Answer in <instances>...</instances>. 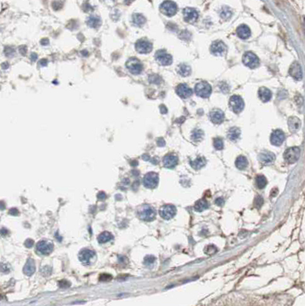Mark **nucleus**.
Masks as SVG:
<instances>
[{"mask_svg": "<svg viewBox=\"0 0 305 306\" xmlns=\"http://www.w3.org/2000/svg\"><path fill=\"white\" fill-rule=\"evenodd\" d=\"M137 214L140 220L144 222H151L155 220L157 212L152 206L149 204H143L137 208Z\"/></svg>", "mask_w": 305, "mask_h": 306, "instance_id": "1", "label": "nucleus"}, {"mask_svg": "<svg viewBox=\"0 0 305 306\" xmlns=\"http://www.w3.org/2000/svg\"><path fill=\"white\" fill-rule=\"evenodd\" d=\"M160 9L162 14L169 16V17H171V16H173L174 15H176V13L177 12L178 7H177V5L174 2L170 1V0H167V1H164L160 5Z\"/></svg>", "mask_w": 305, "mask_h": 306, "instance_id": "2", "label": "nucleus"}, {"mask_svg": "<svg viewBox=\"0 0 305 306\" xmlns=\"http://www.w3.org/2000/svg\"><path fill=\"white\" fill-rule=\"evenodd\" d=\"M79 260L85 265H90L96 260V253L94 251L89 250V249H84L80 251Z\"/></svg>", "mask_w": 305, "mask_h": 306, "instance_id": "3", "label": "nucleus"}, {"mask_svg": "<svg viewBox=\"0 0 305 306\" xmlns=\"http://www.w3.org/2000/svg\"><path fill=\"white\" fill-rule=\"evenodd\" d=\"M195 92L197 96L206 98L210 96L211 93H212V87L209 83L206 82V81H201L196 85Z\"/></svg>", "mask_w": 305, "mask_h": 306, "instance_id": "4", "label": "nucleus"}, {"mask_svg": "<svg viewBox=\"0 0 305 306\" xmlns=\"http://www.w3.org/2000/svg\"><path fill=\"white\" fill-rule=\"evenodd\" d=\"M301 155V150L298 147L287 149L284 153V158L288 163H294L298 160Z\"/></svg>", "mask_w": 305, "mask_h": 306, "instance_id": "5", "label": "nucleus"}, {"mask_svg": "<svg viewBox=\"0 0 305 306\" xmlns=\"http://www.w3.org/2000/svg\"><path fill=\"white\" fill-rule=\"evenodd\" d=\"M143 183L148 189L156 188L159 183V175L155 172H149L143 177Z\"/></svg>", "mask_w": 305, "mask_h": 306, "instance_id": "6", "label": "nucleus"}, {"mask_svg": "<svg viewBox=\"0 0 305 306\" xmlns=\"http://www.w3.org/2000/svg\"><path fill=\"white\" fill-rule=\"evenodd\" d=\"M126 66L128 71L133 75H140L143 69V64L137 58H131L127 61Z\"/></svg>", "mask_w": 305, "mask_h": 306, "instance_id": "7", "label": "nucleus"}, {"mask_svg": "<svg viewBox=\"0 0 305 306\" xmlns=\"http://www.w3.org/2000/svg\"><path fill=\"white\" fill-rule=\"evenodd\" d=\"M54 249V245L51 242L48 240H41L36 244V251L40 255H49Z\"/></svg>", "mask_w": 305, "mask_h": 306, "instance_id": "8", "label": "nucleus"}, {"mask_svg": "<svg viewBox=\"0 0 305 306\" xmlns=\"http://www.w3.org/2000/svg\"><path fill=\"white\" fill-rule=\"evenodd\" d=\"M242 61L244 65L250 68H257L260 64V61H259L258 56L251 51H248V52L244 53L242 58Z\"/></svg>", "mask_w": 305, "mask_h": 306, "instance_id": "9", "label": "nucleus"}, {"mask_svg": "<svg viewBox=\"0 0 305 306\" xmlns=\"http://www.w3.org/2000/svg\"><path fill=\"white\" fill-rule=\"evenodd\" d=\"M244 101L239 95H233L229 100V107L231 110L235 114L241 113L244 109Z\"/></svg>", "mask_w": 305, "mask_h": 306, "instance_id": "10", "label": "nucleus"}, {"mask_svg": "<svg viewBox=\"0 0 305 306\" xmlns=\"http://www.w3.org/2000/svg\"><path fill=\"white\" fill-rule=\"evenodd\" d=\"M177 214V208L171 204H166L160 209V215L164 220H171Z\"/></svg>", "mask_w": 305, "mask_h": 306, "instance_id": "11", "label": "nucleus"}, {"mask_svg": "<svg viewBox=\"0 0 305 306\" xmlns=\"http://www.w3.org/2000/svg\"><path fill=\"white\" fill-rule=\"evenodd\" d=\"M156 60L157 62L162 66L170 65L172 63V57L168 54L165 50H159L155 55Z\"/></svg>", "mask_w": 305, "mask_h": 306, "instance_id": "12", "label": "nucleus"}, {"mask_svg": "<svg viewBox=\"0 0 305 306\" xmlns=\"http://www.w3.org/2000/svg\"><path fill=\"white\" fill-rule=\"evenodd\" d=\"M226 48L225 44L222 41H214L210 47V51L212 54L216 56H224L225 53L226 52Z\"/></svg>", "mask_w": 305, "mask_h": 306, "instance_id": "13", "label": "nucleus"}, {"mask_svg": "<svg viewBox=\"0 0 305 306\" xmlns=\"http://www.w3.org/2000/svg\"><path fill=\"white\" fill-rule=\"evenodd\" d=\"M136 50L138 52L141 53V54H147L150 53L152 49V45L150 41H147V40H138L136 42L135 45Z\"/></svg>", "mask_w": 305, "mask_h": 306, "instance_id": "14", "label": "nucleus"}, {"mask_svg": "<svg viewBox=\"0 0 305 306\" xmlns=\"http://www.w3.org/2000/svg\"><path fill=\"white\" fill-rule=\"evenodd\" d=\"M284 140H285V134L281 130H274L271 134V138H270L271 144L278 147L281 146L284 143Z\"/></svg>", "mask_w": 305, "mask_h": 306, "instance_id": "15", "label": "nucleus"}, {"mask_svg": "<svg viewBox=\"0 0 305 306\" xmlns=\"http://www.w3.org/2000/svg\"><path fill=\"white\" fill-rule=\"evenodd\" d=\"M183 18L186 22L188 23H194L197 21L199 18V13L197 10L193 8H186L183 9Z\"/></svg>", "mask_w": 305, "mask_h": 306, "instance_id": "16", "label": "nucleus"}, {"mask_svg": "<svg viewBox=\"0 0 305 306\" xmlns=\"http://www.w3.org/2000/svg\"><path fill=\"white\" fill-rule=\"evenodd\" d=\"M289 74L294 79L297 81H301L303 78L302 68L300 64L297 61H294L291 64L289 68Z\"/></svg>", "mask_w": 305, "mask_h": 306, "instance_id": "17", "label": "nucleus"}, {"mask_svg": "<svg viewBox=\"0 0 305 306\" xmlns=\"http://www.w3.org/2000/svg\"><path fill=\"white\" fill-rule=\"evenodd\" d=\"M259 160L263 165H270L274 163L275 160V155L268 150L261 152L259 155Z\"/></svg>", "mask_w": 305, "mask_h": 306, "instance_id": "18", "label": "nucleus"}, {"mask_svg": "<svg viewBox=\"0 0 305 306\" xmlns=\"http://www.w3.org/2000/svg\"><path fill=\"white\" fill-rule=\"evenodd\" d=\"M179 158L174 153H168L166 155L162 160L163 166L168 169H173L178 164Z\"/></svg>", "mask_w": 305, "mask_h": 306, "instance_id": "19", "label": "nucleus"}, {"mask_svg": "<svg viewBox=\"0 0 305 306\" xmlns=\"http://www.w3.org/2000/svg\"><path fill=\"white\" fill-rule=\"evenodd\" d=\"M176 92L182 98H188L192 95V90L186 84H180L176 88Z\"/></svg>", "mask_w": 305, "mask_h": 306, "instance_id": "20", "label": "nucleus"}, {"mask_svg": "<svg viewBox=\"0 0 305 306\" xmlns=\"http://www.w3.org/2000/svg\"><path fill=\"white\" fill-rule=\"evenodd\" d=\"M209 118L212 123L215 124H219L222 123L225 119L224 112L219 109H214L209 113Z\"/></svg>", "mask_w": 305, "mask_h": 306, "instance_id": "21", "label": "nucleus"}, {"mask_svg": "<svg viewBox=\"0 0 305 306\" xmlns=\"http://www.w3.org/2000/svg\"><path fill=\"white\" fill-rule=\"evenodd\" d=\"M288 128H289V130H291L292 133H295V132L298 131V130L300 129V128H301V120H300L298 118H297V117H291V118L288 119Z\"/></svg>", "mask_w": 305, "mask_h": 306, "instance_id": "22", "label": "nucleus"}, {"mask_svg": "<svg viewBox=\"0 0 305 306\" xmlns=\"http://www.w3.org/2000/svg\"><path fill=\"white\" fill-rule=\"evenodd\" d=\"M236 33H237L238 36L242 39H247L250 37L251 30L249 26L246 25H241L238 27Z\"/></svg>", "mask_w": 305, "mask_h": 306, "instance_id": "23", "label": "nucleus"}, {"mask_svg": "<svg viewBox=\"0 0 305 306\" xmlns=\"http://www.w3.org/2000/svg\"><path fill=\"white\" fill-rule=\"evenodd\" d=\"M189 164L190 166L194 169V170H198L202 169V167H204L206 164V160L205 158L203 157H198L195 159V160H190L189 162Z\"/></svg>", "mask_w": 305, "mask_h": 306, "instance_id": "24", "label": "nucleus"}, {"mask_svg": "<svg viewBox=\"0 0 305 306\" xmlns=\"http://www.w3.org/2000/svg\"><path fill=\"white\" fill-rule=\"evenodd\" d=\"M259 96L263 102H268L271 99L272 93L269 88H265V87H261L259 90Z\"/></svg>", "mask_w": 305, "mask_h": 306, "instance_id": "25", "label": "nucleus"}, {"mask_svg": "<svg viewBox=\"0 0 305 306\" xmlns=\"http://www.w3.org/2000/svg\"><path fill=\"white\" fill-rule=\"evenodd\" d=\"M35 270H36V265H35L34 260L29 259L23 268V272L28 276H31L35 272Z\"/></svg>", "mask_w": 305, "mask_h": 306, "instance_id": "26", "label": "nucleus"}, {"mask_svg": "<svg viewBox=\"0 0 305 306\" xmlns=\"http://www.w3.org/2000/svg\"><path fill=\"white\" fill-rule=\"evenodd\" d=\"M241 135V130L239 128H236V127H233V128H231L229 130L227 134V137L231 141H236L237 140L239 139Z\"/></svg>", "mask_w": 305, "mask_h": 306, "instance_id": "27", "label": "nucleus"}, {"mask_svg": "<svg viewBox=\"0 0 305 306\" xmlns=\"http://www.w3.org/2000/svg\"><path fill=\"white\" fill-rule=\"evenodd\" d=\"M209 206V205L207 200L206 199H201L196 203L195 206H194V209L197 212H202L203 210H207Z\"/></svg>", "mask_w": 305, "mask_h": 306, "instance_id": "28", "label": "nucleus"}, {"mask_svg": "<svg viewBox=\"0 0 305 306\" xmlns=\"http://www.w3.org/2000/svg\"><path fill=\"white\" fill-rule=\"evenodd\" d=\"M248 165H249V161H248L247 158L244 156H239L235 160V166L239 170H243L244 169L247 168Z\"/></svg>", "mask_w": 305, "mask_h": 306, "instance_id": "29", "label": "nucleus"}, {"mask_svg": "<svg viewBox=\"0 0 305 306\" xmlns=\"http://www.w3.org/2000/svg\"><path fill=\"white\" fill-rule=\"evenodd\" d=\"M114 240V236L109 232H104L100 233L98 237V241L99 243L103 244L111 241Z\"/></svg>", "mask_w": 305, "mask_h": 306, "instance_id": "30", "label": "nucleus"}, {"mask_svg": "<svg viewBox=\"0 0 305 306\" xmlns=\"http://www.w3.org/2000/svg\"><path fill=\"white\" fill-rule=\"evenodd\" d=\"M177 72L182 77L189 76L191 74V68L186 64H181L177 67Z\"/></svg>", "mask_w": 305, "mask_h": 306, "instance_id": "31", "label": "nucleus"}, {"mask_svg": "<svg viewBox=\"0 0 305 306\" xmlns=\"http://www.w3.org/2000/svg\"><path fill=\"white\" fill-rule=\"evenodd\" d=\"M87 23H88V26H90V28H98L100 27V24H101V21H100V19L98 16H90V17L88 18V21H87Z\"/></svg>", "mask_w": 305, "mask_h": 306, "instance_id": "32", "label": "nucleus"}, {"mask_svg": "<svg viewBox=\"0 0 305 306\" xmlns=\"http://www.w3.org/2000/svg\"><path fill=\"white\" fill-rule=\"evenodd\" d=\"M204 138V132L200 129H195L192 132L191 139L194 142H200Z\"/></svg>", "mask_w": 305, "mask_h": 306, "instance_id": "33", "label": "nucleus"}, {"mask_svg": "<svg viewBox=\"0 0 305 306\" xmlns=\"http://www.w3.org/2000/svg\"><path fill=\"white\" fill-rule=\"evenodd\" d=\"M267 179H266V177L264 176H263V175H259V176L256 177L255 184L257 188L262 190V189H264L267 186Z\"/></svg>", "mask_w": 305, "mask_h": 306, "instance_id": "34", "label": "nucleus"}, {"mask_svg": "<svg viewBox=\"0 0 305 306\" xmlns=\"http://www.w3.org/2000/svg\"><path fill=\"white\" fill-rule=\"evenodd\" d=\"M133 22L135 26L141 27L143 26L146 22V18L144 17L143 15H140L137 13L133 16Z\"/></svg>", "mask_w": 305, "mask_h": 306, "instance_id": "35", "label": "nucleus"}, {"mask_svg": "<svg viewBox=\"0 0 305 306\" xmlns=\"http://www.w3.org/2000/svg\"><path fill=\"white\" fill-rule=\"evenodd\" d=\"M232 11H231V9H229V7H224V8H222V10H221L220 16H221V18H222V19H223L225 20H227V19H229V18H231V16H232Z\"/></svg>", "mask_w": 305, "mask_h": 306, "instance_id": "36", "label": "nucleus"}, {"mask_svg": "<svg viewBox=\"0 0 305 306\" xmlns=\"http://www.w3.org/2000/svg\"><path fill=\"white\" fill-rule=\"evenodd\" d=\"M213 145L214 148H215L216 150H222L224 148V142L223 140L220 138H216L214 139L213 141Z\"/></svg>", "mask_w": 305, "mask_h": 306, "instance_id": "37", "label": "nucleus"}, {"mask_svg": "<svg viewBox=\"0 0 305 306\" xmlns=\"http://www.w3.org/2000/svg\"><path fill=\"white\" fill-rule=\"evenodd\" d=\"M149 81L151 84H155V85H160L161 83L162 79L159 75H151L149 76Z\"/></svg>", "mask_w": 305, "mask_h": 306, "instance_id": "38", "label": "nucleus"}, {"mask_svg": "<svg viewBox=\"0 0 305 306\" xmlns=\"http://www.w3.org/2000/svg\"><path fill=\"white\" fill-rule=\"evenodd\" d=\"M263 203H264V200H263L262 197H261V196H257V197H255V199H254V206L258 209H260L261 207L262 206Z\"/></svg>", "mask_w": 305, "mask_h": 306, "instance_id": "39", "label": "nucleus"}, {"mask_svg": "<svg viewBox=\"0 0 305 306\" xmlns=\"http://www.w3.org/2000/svg\"><path fill=\"white\" fill-rule=\"evenodd\" d=\"M5 54L8 57H13L15 56V50L12 47H6L5 48Z\"/></svg>", "mask_w": 305, "mask_h": 306, "instance_id": "40", "label": "nucleus"}, {"mask_svg": "<svg viewBox=\"0 0 305 306\" xmlns=\"http://www.w3.org/2000/svg\"><path fill=\"white\" fill-rule=\"evenodd\" d=\"M155 261V257L152 256V255H149V256H147L145 258V262L147 264V265H150V264H152Z\"/></svg>", "mask_w": 305, "mask_h": 306, "instance_id": "41", "label": "nucleus"}, {"mask_svg": "<svg viewBox=\"0 0 305 306\" xmlns=\"http://www.w3.org/2000/svg\"><path fill=\"white\" fill-rule=\"evenodd\" d=\"M215 203L219 206H222L225 203V200L222 197H219L215 200Z\"/></svg>", "mask_w": 305, "mask_h": 306, "instance_id": "42", "label": "nucleus"}, {"mask_svg": "<svg viewBox=\"0 0 305 306\" xmlns=\"http://www.w3.org/2000/svg\"><path fill=\"white\" fill-rule=\"evenodd\" d=\"M19 52L21 53L22 56H25V55L26 54V52H27V48H26V46H21L20 47Z\"/></svg>", "mask_w": 305, "mask_h": 306, "instance_id": "43", "label": "nucleus"}, {"mask_svg": "<svg viewBox=\"0 0 305 306\" xmlns=\"http://www.w3.org/2000/svg\"><path fill=\"white\" fill-rule=\"evenodd\" d=\"M37 58H38V56H37L36 53H35V52L31 53V56H30V58H31V60L32 61H36V60L37 59Z\"/></svg>", "mask_w": 305, "mask_h": 306, "instance_id": "44", "label": "nucleus"}, {"mask_svg": "<svg viewBox=\"0 0 305 306\" xmlns=\"http://www.w3.org/2000/svg\"><path fill=\"white\" fill-rule=\"evenodd\" d=\"M47 64H48V61L46 59H42L39 61V65L41 66H46Z\"/></svg>", "mask_w": 305, "mask_h": 306, "instance_id": "45", "label": "nucleus"}, {"mask_svg": "<svg viewBox=\"0 0 305 306\" xmlns=\"http://www.w3.org/2000/svg\"><path fill=\"white\" fill-rule=\"evenodd\" d=\"M160 111H161L162 114H166L167 112V109L164 105H161L160 106Z\"/></svg>", "mask_w": 305, "mask_h": 306, "instance_id": "46", "label": "nucleus"}, {"mask_svg": "<svg viewBox=\"0 0 305 306\" xmlns=\"http://www.w3.org/2000/svg\"><path fill=\"white\" fill-rule=\"evenodd\" d=\"M157 143H158L159 146L162 147V146H164V145H165V141H164L162 138H160V139H159L158 140V142H157Z\"/></svg>", "mask_w": 305, "mask_h": 306, "instance_id": "47", "label": "nucleus"}, {"mask_svg": "<svg viewBox=\"0 0 305 306\" xmlns=\"http://www.w3.org/2000/svg\"><path fill=\"white\" fill-rule=\"evenodd\" d=\"M41 44L43 45V46H46V45L48 44V40L47 39V38H45V39L41 40Z\"/></svg>", "mask_w": 305, "mask_h": 306, "instance_id": "48", "label": "nucleus"}]
</instances>
